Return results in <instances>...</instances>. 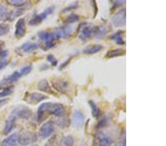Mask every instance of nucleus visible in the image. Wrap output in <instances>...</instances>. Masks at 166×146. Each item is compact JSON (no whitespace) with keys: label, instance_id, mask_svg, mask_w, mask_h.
<instances>
[{"label":"nucleus","instance_id":"obj_1","mask_svg":"<svg viewBox=\"0 0 166 146\" xmlns=\"http://www.w3.org/2000/svg\"><path fill=\"white\" fill-rule=\"evenodd\" d=\"M64 112L65 108L61 103H53L49 102L44 103L38 109L37 120L39 123H41L49 115L61 117H63Z\"/></svg>","mask_w":166,"mask_h":146},{"label":"nucleus","instance_id":"obj_2","mask_svg":"<svg viewBox=\"0 0 166 146\" xmlns=\"http://www.w3.org/2000/svg\"><path fill=\"white\" fill-rule=\"evenodd\" d=\"M39 39L43 41L46 49H50L55 45V37L53 33L48 31H41L39 33Z\"/></svg>","mask_w":166,"mask_h":146},{"label":"nucleus","instance_id":"obj_3","mask_svg":"<svg viewBox=\"0 0 166 146\" xmlns=\"http://www.w3.org/2000/svg\"><path fill=\"white\" fill-rule=\"evenodd\" d=\"M32 111L29 108L26 106L17 107L13 111H11V115L13 117H14L16 119H24L27 120L32 116Z\"/></svg>","mask_w":166,"mask_h":146},{"label":"nucleus","instance_id":"obj_4","mask_svg":"<svg viewBox=\"0 0 166 146\" xmlns=\"http://www.w3.org/2000/svg\"><path fill=\"white\" fill-rule=\"evenodd\" d=\"M54 10H55V7H53V6L47 7V8L45 9L41 13L35 16L29 21V25L31 26L39 25L40 23L42 22L46 18H47L50 15L53 13Z\"/></svg>","mask_w":166,"mask_h":146},{"label":"nucleus","instance_id":"obj_5","mask_svg":"<svg viewBox=\"0 0 166 146\" xmlns=\"http://www.w3.org/2000/svg\"><path fill=\"white\" fill-rule=\"evenodd\" d=\"M126 8H123L117 12L114 16L111 18V24L115 27H122L126 25Z\"/></svg>","mask_w":166,"mask_h":146},{"label":"nucleus","instance_id":"obj_6","mask_svg":"<svg viewBox=\"0 0 166 146\" xmlns=\"http://www.w3.org/2000/svg\"><path fill=\"white\" fill-rule=\"evenodd\" d=\"M37 141V136L31 131H25L19 135V143L21 145H30Z\"/></svg>","mask_w":166,"mask_h":146},{"label":"nucleus","instance_id":"obj_7","mask_svg":"<svg viewBox=\"0 0 166 146\" xmlns=\"http://www.w3.org/2000/svg\"><path fill=\"white\" fill-rule=\"evenodd\" d=\"M52 85L56 91L62 94H67V92L69 91V83L66 80L61 78L54 79L52 81Z\"/></svg>","mask_w":166,"mask_h":146},{"label":"nucleus","instance_id":"obj_8","mask_svg":"<svg viewBox=\"0 0 166 146\" xmlns=\"http://www.w3.org/2000/svg\"><path fill=\"white\" fill-rule=\"evenodd\" d=\"M54 132V125L52 121L46 122L41 125L39 130V136L42 139H47L53 134Z\"/></svg>","mask_w":166,"mask_h":146},{"label":"nucleus","instance_id":"obj_9","mask_svg":"<svg viewBox=\"0 0 166 146\" xmlns=\"http://www.w3.org/2000/svg\"><path fill=\"white\" fill-rule=\"evenodd\" d=\"M47 98V96L43 95V94L39 92H32L26 95L25 99L28 103L32 104V105H36V104L39 103L41 101H43L44 100Z\"/></svg>","mask_w":166,"mask_h":146},{"label":"nucleus","instance_id":"obj_10","mask_svg":"<svg viewBox=\"0 0 166 146\" xmlns=\"http://www.w3.org/2000/svg\"><path fill=\"white\" fill-rule=\"evenodd\" d=\"M73 27L71 26L65 25L55 30L54 31L53 35H55V39H64L73 33Z\"/></svg>","mask_w":166,"mask_h":146},{"label":"nucleus","instance_id":"obj_11","mask_svg":"<svg viewBox=\"0 0 166 146\" xmlns=\"http://www.w3.org/2000/svg\"><path fill=\"white\" fill-rule=\"evenodd\" d=\"M97 33V27H84L81 30V33H80L79 38L80 39L85 41L88 39H90L94 35H96Z\"/></svg>","mask_w":166,"mask_h":146},{"label":"nucleus","instance_id":"obj_12","mask_svg":"<svg viewBox=\"0 0 166 146\" xmlns=\"http://www.w3.org/2000/svg\"><path fill=\"white\" fill-rule=\"evenodd\" d=\"M85 117L83 112L80 110H75L74 111L73 117H72V121H73V124L74 126L76 128H80L83 125V123H84Z\"/></svg>","mask_w":166,"mask_h":146},{"label":"nucleus","instance_id":"obj_13","mask_svg":"<svg viewBox=\"0 0 166 146\" xmlns=\"http://www.w3.org/2000/svg\"><path fill=\"white\" fill-rule=\"evenodd\" d=\"M19 134L17 133H13L11 135L6 137L2 142L1 146H17L19 144Z\"/></svg>","mask_w":166,"mask_h":146},{"label":"nucleus","instance_id":"obj_14","mask_svg":"<svg viewBox=\"0 0 166 146\" xmlns=\"http://www.w3.org/2000/svg\"><path fill=\"white\" fill-rule=\"evenodd\" d=\"M26 33V25L25 19H19L16 24L15 35L18 38L23 37Z\"/></svg>","mask_w":166,"mask_h":146},{"label":"nucleus","instance_id":"obj_15","mask_svg":"<svg viewBox=\"0 0 166 146\" xmlns=\"http://www.w3.org/2000/svg\"><path fill=\"white\" fill-rule=\"evenodd\" d=\"M37 88L39 91L43 92L50 94V95H55V93L54 92V91L51 88L50 85V83H48V81H47V80H45V79L41 80V81L38 83Z\"/></svg>","mask_w":166,"mask_h":146},{"label":"nucleus","instance_id":"obj_16","mask_svg":"<svg viewBox=\"0 0 166 146\" xmlns=\"http://www.w3.org/2000/svg\"><path fill=\"white\" fill-rule=\"evenodd\" d=\"M16 121H17V119L10 115L8 118H7V120L5 122V125L3 130L4 134H8L13 131V129L15 128Z\"/></svg>","mask_w":166,"mask_h":146},{"label":"nucleus","instance_id":"obj_17","mask_svg":"<svg viewBox=\"0 0 166 146\" xmlns=\"http://www.w3.org/2000/svg\"><path fill=\"white\" fill-rule=\"evenodd\" d=\"M21 75H20L19 72H14L12 75L7 76V77H6L4 78L2 81H1V83H0V85L1 86H3V85H6V84H10V83H13L16 82L17 81H18L20 78V77H21Z\"/></svg>","mask_w":166,"mask_h":146},{"label":"nucleus","instance_id":"obj_18","mask_svg":"<svg viewBox=\"0 0 166 146\" xmlns=\"http://www.w3.org/2000/svg\"><path fill=\"white\" fill-rule=\"evenodd\" d=\"M97 143L99 146H110L111 144V140L106 134L101 131L97 134Z\"/></svg>","mask_w":166,"mask_h":146},{"label":"nucleus","instance_id":"obj_19","mask_svg":"<svg viewBox=\"0 0 166 146\" xmlns=\"http://www.w3.org/2000/svg\"><path fill=\"white\" fill-rule=\"evenodd\" d=\"M37 48H38L37 44L28 41V42L23 44V45L19 47V49L21 50V52H22V53H30L35 50V49H36Z\"/></svg>","mask_w":166,"mask_h":146},{"label":"nucleus","instance_id":"obj_20","mask_svg":"<svg viewBox=\"0 0 166 146\" xmlns=\"http://www.w3.org/2000/svg\"><path fill=\"white\" fill-rule=\"evenodd\" d=\"M103 48V47L101 45H95L87 47L83 52V53L87 54V55H93V54L98 53Z\"/></svg>","mask_w":166,"mask_h":146},{"label":"nucleus","instance_id":"obj_21","mask_svg":"<svg viewBox=\"0 0 166 146\" xmlns=\"http://www.w3.org/2000/svg\"><path fill=\"white\" fill-rule=\"evenodd\" d=\"M126 51L123 49H114L109 50L106 55L107 59H112V58L121 56V55H125Z\"/></svg>","mask_w":166,"mask_h":146},{"label":"nucleus","instance_id":"obj_22","mask_svg":"<svg viewBox=\"0 0 166 146\" xmlns=\"http://www.w3.org/2000/svg\"><path fill=\"white\" fill-rule=\"evenodd\" d=\"M110 31V28L107 25H101L100 27H97V33L95 36L98 39H102Z\"/></svg>","mask_w":166,"mask_h":146},{"label":"nucleus","instance_id":"obj_23","mask_svg":"<svg viewBox=\"0 0 166 146\" xmlns=\"http://www.w3.org/2000/svg\"><path fill=\"white\" fill-rule=\"evenodd\" d=\"M56 125L58 126L61 128V129H66L69 125L70 124V121H69V118L68 117H59L55 121Z\"/></svg>","mask_w":166,"mask_h":146},{"label":"nucleus","instance_id":"obj_24","mask_svg":"<svg viewBox=\"0 0 166 146\" xmlns=\"http://www.w3.org/2000/svg\"><path fill=\"white\" fill-rule=\"evenodd\" d=\"M10 11L7 6L0 5V20H5L10 18Z\"/></svg>","mask_w":166,"mask_h":146},{"label":"nucleus","instance_id":"obj_25","mask_svg":"<svg viewBox=\"0 0 166 146\" xmlns=\"http://www.w3.org/2000/svg\"><path fill=\"white\" fill-rule=\"evenodd\" d=\"M111 39L115 40V42L117 43V45H125V41H124V40L123 39V32L120 31L116 33L115 34H114L112 36H111Z\"/></svg>","mask_w":166,"mask_h":146},{"label":"nucleus","instance_id":"obj_26","mask_svg":"<svg viewBox=\"0 0 166 146\" xmlns=\"http://www.w3.org/2000/svg\"><path fill=\"white\" fill-rule=\"evenodd\" d=\"M89 106H90V107L92 109V112L93 117H95L96 118L98 117L100 115H101V111H100L98 107L96 106V104L94 103V101H89Z\"/></svg>","mask_w":166,"mask_h":146},{"label":"nucleus","instance_id":"obj_27","mask_svg":"<svg viewBox=\"0 0 166 146\" xmlns=\"http://www.w3.org/2000/svg\"><path fill=\"white\" fill-rule=\"evenodd\" d=\"M61 144L63 146H74L75 144V139L70 135H68L62 139Z\"/></svg>","mask_w":166,"mask_h":146},{"label":"nucleus","instance_id":"obj_28","mask_svg":"<svg viewBox=\"0 0 166 146\" xmlns=\"http://www.w3.org/2000/svg\"><path fill=\"white\" fill-rule=\"evenodd\" d=\"M79 19H80L79 16L75 14V13H72V14L69 15L67 18H66L64 22L65 24H67V25H69V24H73L76 22V21H78Z\"/></svg>","mask_w":166,"mask_h":146},{"label":"nucleus","instance_id":"obj_29","mask_svg":"<svg viewBox=\"0 0 166 146\" xmlns=\"http://www.w3.org/2000/svg\"><path fill=\"white\" fill-rule=\"evenodd\" d=\"M25 7H19L17 10H15L14 11H13L10 15V19H14L20 16L21 15H22L24 13V11H25Z\"/></svg>","mask_w":166,"mask_h":146},{"label":"nucleus","instance_id":"obj_30","mask_svg":"<svg viewBox=\"0 0 166 146\" xmlns=\"http://www.w3.org/2000/svg\"><path fill=\"white\" fill-rule=\"evenodd\" d=\"M10 31V26L7 24H0V36L6 35Z\"/></svg>","mask_w":166,"mask_h":146},{"label":"nucleus","instance_id":"obj_31","mask_svg":"<svg viewBox=\"0 0 166 146\" xmlns=\"http://www.w3.org/2000/svg\"><path fill=\"white\" fill-rule=\"evenodd\" d=\"M13 92V87H9L4 89L2 91L0 92V97H6L11 95Z\"/></svg>","mask_w":166,"mask_h":146},{"label":"nucleus","instance_id":"obj_32","mask_svg":"<svg viewBox=\"0 0 166 146\" xmlns=\"http://www.w3.org/2000/svg\"><path fill=\"white\" fill-rule=\"evenodd\" d=\"M31 70H32V66L27 65V66H25V67H24L23 68H21V69H20L19 73L21 75H27V74H29L30 73H31Z\"/></svg>","mask_w":166,"mask_h":146},{"label":"nucleus","instance_id":"obj_33","mask_svg":"<svg viewBox=\"0 0 166 146\" xmlns=\"http://www.w3.org/2000/svg\"><path fill=\"white\" fill-rule=\"evenodd\" d=\"M47 60L48 62H50V63L51 64L52 66H53V67H55V66H57L58 61H57L56 59H55V58L54 57L53 55H48L47 57Z\"/></svg>","mask_w":166,"mask_h":146},{"label":"nucleus","instance_id":"obj_34","mask_svg":"<svg viewBox=\"0 0 166 146\" xmlns=\"http://www.w3.org/2000/svg\"><path fill=\"white\" fill-rule=\"evenodd\" d=\"M9 3L11 4V5H13L19 7V6L25 5L26 2L23 1V0H10Z\"/></svg>","mask_w":166,"mask_h":146},{"label":"nucleus","instance_id":"obj_35","mask_svg":"<svg viewBox=\"0 0 166 146\" xmlns=\"http://www.w3.org/2000/svg\"><path fill=\"white\" fill-rule=\"evenodd\" d=\"M55 139H56V136H53L50 139L45 143V146H55Z\"/></svg>","mask_w":166,"mask_h":146},{"label":"nucleus","instance_id":"obj_36","mask_svg":"<svg viewBox=\"0 0 166 146\" xmlns=\"http://www.w3.org/2000/svg\"><path fill=\"white\" fill-rule=\"evenodd\" d=\"M77 6H78L77 3H73V4H71L70 5H69L68 7H66V8L64 10V11H71V10H74V9L77 8Z\"/></svg>","mask_w":166,"mask_h":146},{"label":"nucleus","instance_id":"obj_37","mask_svg":"<svg viewBox=\"0 0 166 146\" xmlns=\"http://www.w3.org/2000/svg\"><path fill=\"white\" fill-rule=\"evenodd\" d=\"M70 61H71V58H70V59H67V61H66L65 62H64L63 64H61L60 65L59 69H63L64 68H65L66 67H67V66L68 64H69V62H70Z\"/></svg>","mask_w":166,"mask_h":146},{"label":"nucleus","instance_id":"obj_38","mask_svg":"<svg viewBox=\"0 0 166 146\" xmlns=\"http://www.w3.org/2000/svg\"><path fill=\"white\" fill-rule=\"evenodd\" d=\"M7 63H8V61H7V60L0 61V70H1V69H2L4 67H5L6 65L7 64Z\"/></svg>","mask_w":166,"mask_h":146},{"label":"nucleus","instance_id":"obj_39","mask_svg":"<svg viewBox=\"0 0 166 146\" xmlns=\"http://www.w3.org/2000/svg\"><path fill=\"white\" fill-rule=\"evenodd\" d=\"M8 101H9V99L8 98H6V97H5V98H3V99L0 100V107L3 106L4 105H5V104L7 103V102H8Z\"/></svg>","mask_w":166,"mask_h":146},{"label":"nucleus","instance_id":"obj_40","mask_svg":"<svg viewBox=\"0 0 166 146\" xmlns=\"http://www.w3.org/2000/svg\"><path fill=\"white\" fill-rule=\"evenodd\" d=\"M117 146H126V140L125 139H124V141L121 142V143L118 144V145Z\"/></svg>","mask_w":166,"mask_h":146},{"label":"nucleus","instance_id":"obj_41","mask_svg":"<svg viewBox=\"0 0 166 146\" xmlns=\"http://www.w3.org/2000/svg\"><path fill=\"white\" fill-rule=\"evenodd\" d=\"M29 146H39V145H36V144H33V145H29Z\"/></svg>","mask_w":166,"mask_h":146}]
</instances>
